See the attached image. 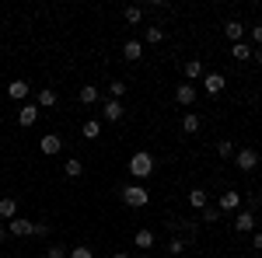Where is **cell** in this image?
I'll list each match as a JSON object with an SVG mask.
<instances>
[{
  "instance_id": "cell-1",
  "label": "cell",
  "mask_w": 262,
  "mask_h": 258,
  "mask_svg": "<svg viewBox=\"0 0 262 258\" xmlns=\"http://www.w3.org/2000/svg\"><path fill=\"white\" fill-rule=\"evenodd\" d=\"M129 175H133L137 181L150 178V175H154V157H150L147 150H137V154L129 157Z\"/></svg>"
},
{
  "instance_id": "cell-2",
  "label": "cell",
  "mask_w": 262,
  "mask_h": 258,
  "mask_svg": "<svg viewBox=\"0 0 262 258\" xmlns=\"http://www.w3.org/2000/svg\"><path fill=\"white\" fill-rule=\"evenodd\" d=\"M168 230H171V234H182V241H196V234H200V220L175 217V220H168Z\"/></svg>"
},
{
  "instance_id": "cell-3",
  "label": "cell",
  "mask_w": 262,
  "mask_h": 258,
  "mask_svg": "<svg viewBox=\"0 0 262 258\" xmlns=\"http://www.w3.org/2000/svg\"><path fill=\"white\" fill-rule=\"evenodd\" d=\"M119 196H122V202H126V206H133V209H140V206H147V199H150V192L143 189L140 181H133V185H126V189H122Z\"/></svg>"
},
{
  "instance_id": "cell-4",
  "label": "cell",
  "mask_w": 262,
  "mask_h": 258,
  "mask_svg": "<svg viewBox=\"0 0 262 258\" xmlns=\"http://www.w3.org/2000/svg\"><path fill=\"white\" fill-rule=\"evenodd\" d=\"M234 164H238V171H245V175H252V171L259 168V154H255L252 147H242V150L234 154Z\"/></svg>"
},
{
  "instance_id": "cell-5",
  "label": "cell",
  "mask_w": 262,
  "mask_h": 258,
  "mask_svg": "<svg viewBox=\"0 0 262 258\" xmlns=\"http://www.w3.org/2000/svg\"><path fill=\"white\" fill-rule=\"evenodd\" d=\"M122 115H126V108H122V101H105V105H101V119L105 122H119Z\"/></svg>"
},
{
  "instance_id": "cell-6",
  "label": "cell",
  "mask_w": 262,
  "mask_h": 258,
  "mask_svg": "<svg viewBox=\"0 0 262 258\" xmlns=\"http://www.w3.org/2000/svg\"><path fill=\"white\" fill-rule=\"evenodd\" d=\"M39 150L46 154V157H53V154H60V150H63V139L56 136V133H46V136L39 139Z\"/></svg>"
},
{
  "instance_id": "cell-7",
  "label": "cell",
  "mask_w": 262,
  "mask_h": 258,
  "mask_svg": "<svg viewBox=\"0 0 262 258\" xmlns=\"http://www.w3.org/2000/svg\"><path fill=\"white\" fill-rule=\"evenodd\" d=\"M32 230H35V223H32V220H11V223H7V234H14V238H32Z\"/></svg>"
},
{
  "instance_id": "cell-8",
  "label": "cell",
  "mask_w": 262,
  "mask_h": 258,
  "mask_svg": "<svg viewBox=\"0 0 262 258\" xmlns=\"http://www.w3.org/2000/svg\"><path fill=\"white\" fill-rule=\"evenodd\" d=\"M35 122H39V105H21L18 108V126L28 129V126H35Z\"/></svg>"
},
{
  "instance_id": "cell-9",
  "label": "cell",
  "mask_w": 262,
  "mask_h": 258,
  "mask_svg": "<svg viewBox=\"0 0 262 258\" xmlns=\"http://www.w3.org/2000/svg\"><path fill=\"white\" fill-rule=\"evenodd\" d=\"M234 230H238V234H252V230H255V213L242 209V213L234 217Z\"/></svg>"
},
{
  "instance_id": "cell-10",
  "label": "cell",
  "mask_w": 262,
  "mask_h": 258,
  "mask_svg": "<svg viewBox=\"0 0 262 258\" xmlns=\"http://www.w3.org/2000/svg\"><path fill=\"white\" fill-rule=\"evenodd\" d=\"M203 91H206V95H221L224 91V74H206V77H203Z\"/></svg>"
},
{
  "instance_id": "cell-11",
  "label": "cell",
  "mask_w": 262,
  "mask_h": 258,
  "mask_svg": "<svg viewBox=\"0 0 262 258\" xmlns=\"http://www.w3.org/2000/svg\"><path fill=\"white\" fill-rule=\"evenodd\" d=\"M175 101L179 105H192L196 101V84H179L175 87Z\"/></svg>"
},
{
  "instance_id": "cell-12",
  "label": "cell",
  "mask_w": 262,
  "mask_h": 258,
  "mask_svg": "<svg viewBox=\"0 0 262 258\" xmlns=\"http://www.w3.org/2000/svg\"><path fill=\"white\" fill-rule=\"evenodd\" d=\"M14 213H18V199H14V196H4V199H0V220H7V223H11Z\"/></svg>"
},
{
  "instance_id": "cell-13",
  "label": "cell",
  "mask_w": 262,
  "mask_h": 258,
  "mask_svg": "<svg viewBox=\"0 0 262 258\" xmlns=\"http://www.w3.org/2000/svg\"><path fill=\"white\" fill-rule=\"evenodd\" d=\"M238 206H242V196H238V192H224L221 202H217L221 213H231V209H238Z\"/></svg>"
},
{
  "instance_id": "cell-14",
  "label": "cell",
  "mask_w": 262,
  "mask_h": 258,
  "mask_svg": "<svg viewBox=\"0 0 262 258\" xmlns=\"http://www.w3.org/2000/svg\"><path fill=\"white\" fill-rule=\"evenodd\" d=\"M133 244H137L140 251H150V248H154V230H147V227L137 230V234H133Z\"/></svg>"
},
{
  "instance_id": "cell-15",
  "label": "cell",
  "mask_w": 262,
  "mask_h": 258,
  "mask_svg": "<svg viewBox=\"0 0 262 258\" xmlns=\"http://www.w3.org/2000/svg\"><path fill=\"white\" fill-rule=\"evenodd\" d=\"M224 35H227L231 42H242L245 25H242V21H234V18H231V21H224Z\"/></svg>"
},
{
  "instance_id": "cell-16",
  "label": "cell",
  "mask_w": 262,
  "mask_h": 258,
  "mask_svg": "<svg viewBox=\"0 0 262 258\" xmlns=\"http://www.w3.org/2000/svg\"><path fill=\"white\" fill-rule=\"evenodd\" d=\"M122 56H126L129 63H137V60H140V56H143L140 39H129V42H126V45H122Z\"/></svg>"
},
{
  "instance_id": "cell-17",
  "label": "cell",
  "mask_w": 262,
  "mask_h": 258,
  "mask_svg": "<svg viewBox=\"0 0 262 258\" xmlns=\"http://www.w3.org/2000/svg\"><path fill=\"white\" fill-rule=\"evenodd\" d=\"M7 95L14 101H25L28 98V80H11V84H7Z\"/></svg>"
},
{
  "instance_id": "cell-18",
  "label": "cell",
  "mask_w": 262,
  "mask_h": 258,
  "mask_svg": "<svg viewBox=\"0 0 262 258\" xmlns=\"http://www.w3.org/2000/svg\"><path fill=\"white\" fill-rule=\"evenodd\" d=\"M77 98H81V105H84V108H88V105H98V87H95V84H84Z\"/></svg>"
},
{
  "instance_id": "cell-19",
  "label": "cell",
  "mask_w": 262,
  "mask_h": 258,
  "mask_svg": "<svg viewBox=\"0 0 262 258\" xmlns=\"http://www.w3.org/2000/svg\"><path fill=\"white\" fill-rule=\"evenodd\" d=\"M189 206H192V209H206V206H210V196H206L203 189H192V192H189Z\"/></svg>"
},
{
  "instance_id": "cell-20",
  "label": "cell",
  "mask_w": 262,
  "mask_h": 258,
  "mask_svg": "<svg viewBox=\"0 0 262 258\" xmlns=\"http://www.w3.org/2000/svg\"><path fill=\"white\" fill-rule=\"evenodd\" d=\"M185 77H189V80H203V77H206L203 60H189V63H185Z\"/></svg>"
},
{
  "instance_id": "cell-21",
  "label": "cell",
  "mask_w": 262,
  "mask_h": 258,
  "mask_svg": "<svg viewBox=\"0 0 262 258\" xmlns=\"http://www.w3.org/2000/svg\"><path fill=\"white\" fill-rule=\"evenodd\" d=\"M200 126H203V119L196 115V112H189V115L182 119V133H189V136H192V133H200Z\"/></svg>"
},
{
  "instance_id": "cell-22",
  "label": "cell",
  "mask_w": 262,
  "mask_h": 258,
  "mask_svg": "<svg viewBox=\"0 0 262 258\" xmlns=\"http://www.w3.org/2000/svg\"><path fill=\"white\" fill-rule=\"evenodd\" d=\"M63 175H67V178H81V175H84V164L77 157H70L67 164H63Z\"/></svg>"
},
{
  "instance_id": "cell-23",
  "label": "cell",
  "mask_w": 262,
  "mask_h": 258,
  "mask_svg": "<svg viewBox=\"0 0 262 258\" xmlns=\"http://www.w3.org/2000/svg\"><path fill=\"white\" fill-rule=\"evenodd\" d=\"M122 18H126V25H140V21H143V7H137V4H129V7L122 11Z\"/></svg>"
},
{
  "instance_id": "cell-24",
  "label": "cell",
  "mask_w": 262,
  "mask_h": 258,
  "mask_svg": "<svg viewBox=\"0 0 262 258\" xmlns=\"http://www.w3.org/2000/svg\"><path fill=\"white\" fill-rule=\"evenodd\" d=\"M56 105V91L53 87H42L39 91V108H53Z\"/></svg>"
},
{
  "instance_id": "cell-25",
  "label": "cell",
  "mask_w": 262,
  "mask_h": 258,
  "mask_svg": "<svg viewBox=\"0 0 262 258\" xmlns=\"http://www.w3.org/2000/svg\"><path fill=\"white\" fill-rule=\"evenodd\" d=\"M46 258H70V248L56 241V244H49V248H46Z\"/></svg>"
},
{
  "instance_id": "cell-26",
  "label": "cell",
  "mask_w": 262,
  "mask_h": 258,
  "mask_svg": "<svg viewBox=\"0 0 262 258\" xmlns=\"http://www.w3.org/2000/svg\"><path fill=\"white\" fill-rule=\"evenodd\" d=\"M231 56H234V60H252V45L234 42V45H231Z\"/></svg>"
},
{
  "instance_id": "cell-27",
  "label": "cell",
  "mask_w": 262,
  "mask_h": 258,
  "mask_svg": "<svg viewBox=\"0 0 262 258\" xmlns=\"http://www.w3.org/2000/svg\"><path fill=\"white\" fill-rule=\"evenodd\" d=\"M217 154H221L224 160H227V157H234V154H238V147H234V139H221V143H217Z\"/></svg>"
},
{
  "instance_id": "cell-28",
  "label": "cell",
  "mask_w": 262,
  "mask_h": 258,
  "mask_svg": "<svg viewBox=\"0 0 262 258\" xmlns=\"http://www.w3.org/2000/svg\"><path fill=\"white\" fill-rule=\"evenodd\" d=\"M143 39L150 42V45H158V42L164 39V28H161V25H150V28H147V32H143Z\"/></svg>"
},
{
  "instance_id": "cell-29",
  "label": "cell",
  "mask_w": 262,
  "mask_h": 258,
  "mask_svg": "<svg viewBox=\"0 0 262 258\" xmlns=\"http://www.w3.org/2000/svg\"><path fill=\"white\" fill-rule=\"evenodd\" d=\"M200 220L203 223H217V220H221V209H217V206H206V209H200Z\"/></svg>"
},
{
  "instance_id": "cell-30",
  "label": "cell",
  "mask_w": 262,
  "mask_h": 258,
  "mask_svg": "<svg viewBox=\"0 0 262 258\" xmlns=\"http://www.w3.org/2000/svg\"><path fill=\"white\" fill-rule=\"evenodd\" d=\"M98 133H101V122L98 119H88V122H84V136H88V139H98Z\"/></svg>"
},
{
  "instance_id": "cell-31",
  "label": "cell",
  "mask_w": 262,
  "mask_h": 258,
  "mask_svg": "<svg viewBox=\"0 0 262 258\" xmlns=\"http://www.w3.org/2000/svg\"><path fill=\"white\" fill-rule=\"evenodd\" d=\"M122 95H126V84H122V80H112V84H108V98L119 101Z\"/></svg>"
},
{
  "instance_id": "cell-32",
  "label": "cell",
  "mask_w": 262,
  "mask_h": 258,
  "mask_svg": "<svg viewBox=\"0 0 262 258\" xmlns=\"http://www.w3.org/2000/svg\"><path fill=\"white\" fill-rule=\"evenodd\" d=\"M182 251H185V241H182V238L168 241V255H182Z\"/></svg>"
},
{
  "instance_id": "cell-33",
  "label": "cell",
  "mask_w": 262,
  "mask_h": 258,
  "mask_svg": "<svg viewBox=\"0 0 262 258\" xmlns=\"http://www.w3.org/2000/svg\"><path fill=\"white\" fill-rule=\"evenodd\" d=\"M70 258H95V251L84 248V244H77V248H70Z\"/></svg>"
},
{
  "instance_id": "cell-34",
  "label": "cell",
  "mask_w": 262,
  "mask_h": 258,
  "mask_svg": "<svg viewBox=\"0 0 262 258\" xmlns=\"http://www.w3.org/2000/svg\"><path fill=\"white\" fill-rule=\"evenodd\" d=\"M32 238H49V223H35V230H32Z\"/></svg>"
},
{
  "instance_id": "cell-35",
  "label": "cell",
  "mask_w": 262,
  "mask_h": 258,
  "mask_svg": "<svg viewBox=\"0 0 262 258\" xmlns=\"http://www.w3.org/2000/svg\"><path fill=\"white\" fill-rule=\"evenodd\" d=\"M252 42L262 45V25H252Z\"/></svg>"
},
{
  "instance_id": "cell-36",
  "label": "cell",
  "mask_w": 262,
  "mask_h": 258,
  "mask_svg": "<svg viewBox=\"0 0 262 258\" xmlns=\"http://www.w3.org/2000/svg\"><path fill=\"white\" fill-rule=\"evenodd\" d=\"M252 248H255V251H262V230L255 234V238H252Z\"/></svg>"
},
{
  "instance_id": "cell-37",
  "label": "cell",
  "mask_w": 262,
  "mask_h": 258,
  "mask_svg": "<svg viewBox=\"0 0 262 258\" xmlns=\"http://www.w3.org/2000/svg\"><path fill=\"white\" fill-rule=\"evenodd\" d=\"M252 56H255V63L262 66V45H255V53H252Z\"/></svg>"
},
{
  "instance_id": "cell-38",
  "label": "cell",
  "mask_w": 262,
  "mask_h": 258,
  "mask_svg": "<svg viewBox=\"0 0 262 258\" xmlns=\"http://www.w3.org/2000/svg\"><path fill=\"white\" fill-rule=\"evenodd\" d=\"M112 258H133L129 251H112Z\"/></svg>"
},
{
  "instance_id": "cell-39",
  "label": "cell",
  "mask_w": 262,
  "mask_h": 258,
  "mask_svg": "<svg viewBox=\"0 0 262 258\" xmlns=\"http://www.w3.org/2000/svg\"><path fill=\"white\" fill-rule=\"evenodd\" d=\"M4 238H7V227H4V223H0V241H4Z\"/></svg>"
},
{
  "instance_id": "cell-40",
  "label": "cell",
  "mask_w": 262,
  "mask_h": 258,
  "mask_svg": "<svg viewBox=\"0 0 262 258\" xmlns=\"http://www.w3.org/2000/svg\"><path fill=\"white\" fill-rule=\"evenodd\" d=\"M140 258H150V255H140Z\"/></svg>"
}]
</instances>
